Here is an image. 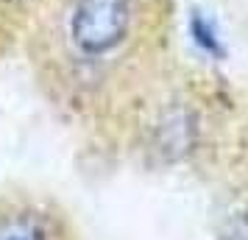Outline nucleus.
<instances>
[{"instance_id":"f257e3e1","label":"nucleus","mask_w":248,"mask_h":240,"mask_svg":"<svg viewBox=\"0 0 248 240\" xmlns=\"http://www.w3.org/2000/svg\"><path fill=\"white\" fill-rule=\"evenodd\" d=\"M20 56L64 120L117 137L184 59L179 0H47Z\"/></svg>"},{"instance_id":"7ed1b4c3","label":"nucleus","mask_w":248,"mask_h":240,"mask_svg":"<svg viewBox=\"0 0 248 240\" xmlns=\"http://www.w3.org/2000/svg\"><path fill=\"white\" fill-rule=\"evenodd\" d=\"M47 0H0V62L20 53L36 14Z\"/></svg>"},{"instance_id":"f03ea898","label":"nucleus","mask_w":248,"mask_h":240,"mask_svg":"<svg viewBox=\"0 0 248 240\" xmlns=\"http://www.w3.org/2000/svg\"><path fill=\"white\" fill-rule=\"evenodd\" d=\"M64 215L28 193L0 195V240H64Z\"/></svg>"}]
</instances>
